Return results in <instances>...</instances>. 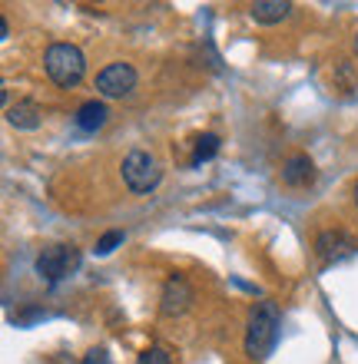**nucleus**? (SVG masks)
Segmentation results:
<instances>
[{
  "instance_id": "8",
  "label": "nucleus",
  "mask_w": 358,
  "mask_h": 364,
  "mask_svg": "<svg viewBox=\"0 0 358 364\" xmlns=\"http://www.w3.org/2000/svg\"><path fill=\"white\" fill-rule=\"evenodd\" d=\"M315 179V163H312L309 156H289L285 166H282V182L292 186V189H302V186H309Z\"/></svg>"
},
{
  "instance_id": "9",
  "label": "nucleus",
  "mask_w": 358,
  "mask_h": 364,
  "mask_svg": "<svg viewBox=\"0 0 358 364\" xmlns=\"http://www.w3.org/2000/svg\"><path fill=\"white\" fill-rule=\"evenodd\" d=\"M249 14L256 23H279V20H285L292 14V4L289 0H256Z\"/></svg>"
},
{
  "instance_id": "13",
  "label": "nucleus",
  "mask_w": 358,
  "mask_h": 364,
  "mask_svg": "<svg viewBox=\"0 0 358 364\" xmlns=\"http://www.w3.org/2000/svg\"><path fill=\"white\" fill-rule=\"evenodd\" d=\"M120 242H123V232H107V235L97 242V255H110V252L117 249Z\"/></svg>"
},
{
  "instance_id": "14",
  "label": "nucleus",
  "mask_w": 358,
  "mask_h": 364,
  "mask_svg": "<svg viewBox=\"0 0 358 364\" xmlns=\"http://www.w3.org/2000/svg\"><path fill=\"white\" fill-rule=\"evenodd\" d=\"M139 364H173L169 355H166L163 348H146L143 355H139Z\"/></svg>"
},
{
  "instance_id": "4",
  "label": "nucleus",
  "mask_w": 358,
  "mask_h": 364,
  "mask_svg": "<svg viewBox=\"0 0 358 364\" xmlns=\"http://www.w3.org/2000/svg\"><path fill=\"white\" fill-rule=\"evenodd\" d=\"M80 265V252L73 245H50L37 255V275L47 278L50 285L60 282V278H67L70 272H77Z\"/></svg>"
},
{
  "instance_id": "3",
  "label": "nucleus",
  "mask_w": 358,
  "mask_h": 364,
  "mask_svg": "<svg viewBox=\"0 0 358 364\" xmlns=\"http://www.w3.org/2000/svg\"><path fill=\"white\" fill-rule=\"evenodd\" d=\"M159 166H156V159L149 153H143V149H133V153L123 159V179H126V186L133 192H149V189H156L159 186Z\"/></svg>"
},
{
  "instance_id": "11",
  "label": "nucleus",
  "mask_w": 358,
  "mask_h": 364,
  "mask_svg": "<svg viewBox=\"0 0 358 364\" xmlns=\"http://www.w3.org/2000/svg\"><path fill=\"white\" fill-rule=\"evenodd\" d=\"M7 123L17 129H37L40 126V109L33 103H17L7 109Z\"/></svg>"
},
{
  "instance_id": "10",
  "label": "nucleus",
  "mask_w": 358,
  "mask_h": 364,
  "mask_svg": "<svg viewBox=\"0 0 358 364\" xmlns=\"http://www.w3.org/2000/svg\"><path fill=\"white\" fill-rule=\"evenodd\" d=\"M103 123H107V106L100 103V100H90V103H83L77 109V126L83 133H97Z\"/></svg>"
},
{
  "instance_id": "17",
  "label": "nucleus",
  "mask_w": 358,
  "mask_h": 364,
  "mask_svg": "<svg viewBox=\"0 0 358 364\" xmlns=\"http://www.w3.org/2000/svg\"><path fill=\"white\" fill-rule=\"evenodd\" d=\"M355 53H358V37H355Z\"/></svg>"
},
{
  "instance_id": "16",
  "label": "nucleus",
  "mask_w": 358,
  "mask_h": 364,
  "mask_svg": "<svg viewBox=\"0 0 358 364\" xmlns=\"http://www.w3.org/2000/svg\"><path fill=\"white\" fill-rule=\"evenodd\" d=\"M355 202H358V182H355Z\"/></svg>"
},
{
  "instance_id": "12",
  "label": "nucleus",
  "mask_w": 358,
  "mask_h": 364,
  "mask_svg": "<svg viewBox=\"0 0 358 364\" xmlns=\"http://www.w3.org/2000/svg\"><path fill=\"white\" fill-rule=\"evenodd\" d=\"M216 153H219V136H213V133L199 136V139H196V149H193V166L209 163Z\"/></svg>"
},
{
  "instance_id": "5",
  "label": "nucleus",
  "mask_w": 358,
  "mask_h": 364,
  "mask_svg": "<svg viewBox=\"0 0 358 364\" xmlns=\"http://www.w3.org/2000/svg\"><path fill=\"white\" fill-rule=\"evenodd\" d=\"M136 87V70L130 63H110V67L100 70L97 77V90L103 96H126L133 93Z\"/></svg>"
},
{
  "instance_id": "2",
  "label": "nucleus",
  "mask_w": 358,
  "mask_h": 364,
  "mask_svg": "<svg viewBox=\"0 0 358 364\" xmlns=\"http://www.w3.org/2000/svg\"><path fill=\"white\" fill-rule=\"evenodd\" d=\"M275 335H279V308L272 301L252 305L249 331H246V351L252 358H265L272 351V345H275Z\"/></svg>"
},
{
  "instance_id": "6",
  "label": "nucleus",
  "mask_w": 358,
  "mask_h": 364,
  "mask_svg": "<svg viewBox=\"0 0 358 364\" xmlns=\"http://www.w3.org/2000/svg\"><path fill=\"white\" fill-rule=\"evenodd\" d=\"M189 301H193V288H189V282L186 278H179V275H173L169 282H166V288H163V315H183L186 308H189Z\"/></svg>"
},
{
  "instance_id": "1",
  "label": "nucleus",
  "mask_w": 358,
  "mask_h": 364,
  "mask_svg": "<svg viewBox=\"0 0 358 364\" xmlns=\"http://www.w3.org/2000/svg\"><path fill=\"white\" fill-rule=\"evenodd\" d=\"M43 67H47V77L57 87H77L87 73V57L73 43H53L43 53Z\"/></svg>"
},
{
  "instance_id": "7",
  "label": "nucleus",
  "mask_w": 358,
  "mask_h": 364,
  "mask_svg": "<svg viewBox=\"0 0 358 364\" xmlns=\"http://www.w3.org/2000/svg\"><path fill=\"white\" fill-rule=\"evenodd\" d=\"M352 249H355V245H352L349 235H345V232H335V229L322 232L319 239H315V252H319L322 262H342V259H349Z\"/></svg>"
},
{
  "instance_id": "15",
  "label": "nucleus",
  "mask_w": 358,
  "mask_h": 364,
  "mask_svg": "<svg viewBox=\"0 0 358 364\" xmlns=\"http://www.w3.org/2000/svg\"><path fill=\"white\" fill-rule=\"evenodd\" d=\"M83 364H113V361H110V355L103 351V348H93V351L83 355Z\"/></svg>"
}]
</instances>
